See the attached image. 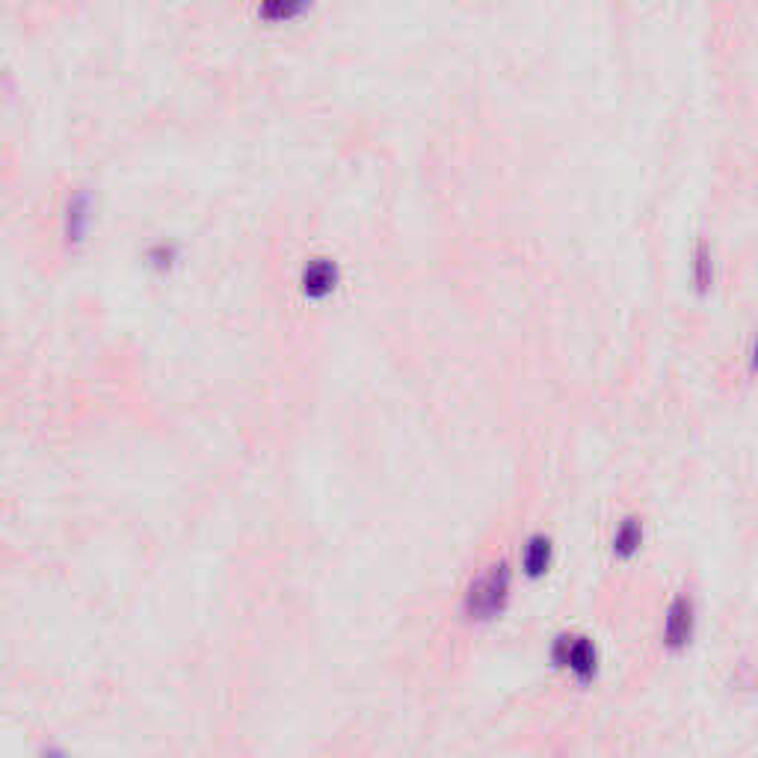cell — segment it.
I'll use <instances>...</instances> for the list:
<instances>
[{
  "label": "cell",
  "instance_id": "6da1fadb",
  "mask_svg": "<svg viewBox=\"0 0 758 758\" xmlns=\"http://www.w3.org/2000/svg\"><path fill=\"white\" fill-rule=\"evenodd\" d=\"M513 595V569L504 561L480 571L462 595V611L472 622H492L504 614Z\"/></svg>",
  "mask_w": 758,
  "mask_h": 758
},
{
  "label": "cell",
  "instance_id": "7a4b0ae2",
  "mask_svg": "<svg viewBox=\"0 0 758 758\" xmlns=\"http://www.w3.org/2000/svg\"><path fill=\"white\" fill-rule=\"evenodd\" d=\"M551 660H554V667L569 672L578 684H590L599 672V652L590 638L563 634L551 646Z\"/></svg>",
  "mask_w": 758,
  "mask_h": 758
},
{
  "label": "cell",
  "instance_id": "3957f363",
  "mask_svg": "<svg viewBox=\"0 0 758 758\" xmlns=\"http://www.w3.org/2000/svg\"><path fill=\"white\" fill-rule=\"evenodd\" d=\"M693 631H696V607L691 595H676L672 605L664 616V646L670 652H682L691 646Z\"/></svg>",
  "mask_w": 758,
  "mask_h": 758
},
{
  "label": "cell",
  "instance_id": "277c9868",
  "mask_svg": "<svg viewBox=\"0 0 758 758\" xmlns=\"http://www.w3.org/2000/svg\"><path fill=\"white\" fill-rule=\"evenodd\" d=\"M551 561H554V545L545 534H534L528 539V545L522 551V569L528 578H542L545 571L551 569Z\"/></svg>",
  "mask_w": 758,
  "mask_h": 758
},
{
  "label": "cell",
  "instance_id": "5b68a950",
  "mask_svg": "<svg viewBox=\"0 0 758 758\" xmlns=\"http://www.w3.org/2000/svg\"><path fill=\"white\" fill-rule=\"evenodd\" d=\"M611 545H614L616 557H622V561L634 557L640 551V545H643V525H640V518H626V522L616 528Z\"/></svg>",
  "mask_w": 758,
  "mask_h": 758
},
{
  "label": "cell",
  "instance_id": "8992f818",
  "mask_svg": "<svg viewBox=\"0 0 758 758\" xmlns=\"http://www.w3.org/2000/svg\"><path fill=\"white\" fill-rule=\"evenodd\" d=\"M696 261H699V265H696V270H699V285H708V282H711V275H708V253H705V246H703V249H699V255H696Z\"/></svg>",
  "mask_w": 758,
  "mask_h": 758
},
{
  "label": "cell",
  "instance_id": "52a82bcc",
  "mask_svg": "<svg viewBox=\"0 0 758 758\" xmlns=\"http://www.w3.org/2000/svg\"><path fill=\"white\" fill-rule=\"evenodd\" d=\"M39 758H72V756H68L63 747H44L42 753H39Z\"/></svg>",
  "mask_w": 758,
  "mask_h": 758
}]
</instances>
